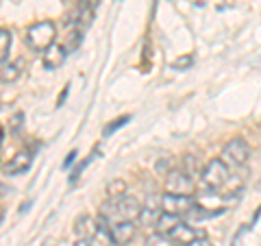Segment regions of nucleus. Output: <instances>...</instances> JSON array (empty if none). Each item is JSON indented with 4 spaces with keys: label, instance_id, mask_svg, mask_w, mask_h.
Segmentation results:
<instances>
[{
    "label": "nucleus",
    "instance_id": "1",
    "mask_svg": "<svg viewBox=\"0 0 261 246\" xmlns=\"http://www.w3.org/2000/svg\"><path fill=\"white\" fill-rule=\"evenodd\" d=\"M100 211H102L100 216L107 220V223H111V220L120 223V220H135L142 211V205L135 196L120 194V196H116V199H109L107 203H102Z\"/></svg>",
    "mask_w": 261,
    "mask_h": 246
},
{
    "label": "nucleus",
    "instance_id": "2",
    "mask_svg": "<svg viewBox=\"0 0 261 246\" xmlns=\"http://www.w3.org/2000/svg\"><path fill=\"white\" fill-rule=\"evenodd\" d=\"M55 37H57V27H55V22L44 20V22L31 24L29 31H27V37H24V42H27V46L31 48V51L44 53L48 46L55 44Z\"/></svg>",
    "mask_w": 261,
    "mask_h": 246
},
{
    "label": "nucleus",
    "instance_id": "3",
    "mask_svg": "<svg viewBox=\"0 0 261 246\" xmlns=\"http://www.w3.org/2000/svg\"><path fill=\"white\" fill-rule=\"evenodd\" d=\"M228 181V168L222 159H211L200 172V187L205 192H218Z\"/></svg>",
    "mask_w": 261,
    "mask_h": 246
},
{
    "label": "nucleus",
    "instance_id": "4",
    "mask_svg": "<svg viewBox=\"0 0 261 246\" xmlns=\"http://www.w3.org/2000/svg\"><path fill=\"white\" fill-rule=\"evenodd\" d=\"M250 157V146L244 137H233L231 142H226V146L222 149V159L226 163V168H240L248 161Z\"/></svg>",
    "mask_w": 261,
    "mask_h": 246
},
{
    "label": "nucleus",
    "instance_id": "5",
    "mask_svg": "<svg viewBox=\"0 0 261 246\" xmlns=\"http://www.w3.org/2000/svg\"><path fill=\"white\" fill-rule=\"evenodd\" d=\"M159 205H161V211L181 218V216H190L192 214L196 201L192 199L190 194H170V192H166L161 196Z\"/></svg>",
    "mask_w": 261,
    "mask_h": 246
},
{
    "label": "nucleus",
    "instance_id": "6",
    "mask_svg": "<svg viewBox=\"0 0 261 246\" xmlns=\"http://www.w3.org/2000/svg\"><path fill=\"white\" fill-rule=\"evenodd\" d=\"M194 190V177L190 170L174 168L166 175V192L170 194H190Z\"/></svg>",
    "mask_w": 261,
    "mask_h": 246
},
{
    "label": "nucleus",
    "instance_id": "7",
    "mask_svg": "<svg viewBox=\"0 0 261 246\" xmlns=\"http://www.w3.org/2000/svg\"><path fill=\"white\" fill-rule=\"evenodd\" d=\"M135 237V223L133 220H120L111 225V244L126 246Z\"/></svg>",
    "mask_w": 261,
    "mask_h": 246
},
{
    "label": "nucleus",
    "instance_id": "8",
    "mask_svg": "<svg viewBox=\"0 0 261 246\" xmlns=\"http://www.w3.org/2000/svg\"><path fill=\"white\" fill-rule=\"evenodd\" d=\"M44 68L46 70H57V68H61L63 61H65V46L61 44H53V46H48L46 51H44Z\"/></svg>",
    "mask_w": 261,
    "mask_h": 246
},
{
    "label": "nucleus",
    "instance_id": "9",
    "mask_svg": "<svg viewBox=\"0 0 261 246\" xmlns=\"http://www.w3.org/2000/svg\"><path fill=\"white\" fill-rule=\"evenodd\" d=\"M200 235H205V233H202V231L198 233L194 227L185 225V223H178V225L172 229V231H170L168 237H170L172 242H176V244H187V242H192L194 237H200Z\"/></svg>",
    "mask_w": 261,
    "mask_h": 246
},
{
    "label": "nucleus",
    "instance_id": "10",
    "mask_svg": "<svg viewBox=\"0 0 261 246\" xmlns=\"http://www.w3.org/2000/svg\"><path fill=\"white\" fill-rule=\"evenodd\" d=\"M31 166V155L27 151H20L13 155V159H9V163L5 166L7 175H20V172H27Z\"/></svg>",
    "mask_w": 261,
    "mask_h": 246
},
{
    "label": "nucleus",
    "instance_id": "11",
    "mask_svg": "<svg viewBox=\"0 0 261 246\" xmlns=\"http://www.w3.org/2000/svg\"><path fill=\"white\" fill-rule=\"evenodd\" d=\"M181 223V218L178 216H172V214H166V211H161L159 218H157V223H154V229H157V233L161 235H170V231Z\"/></svg>",
    "mask_w": 261,
    "mask_h": 246
},
{
    "label": "nucleus",
    "instance_id": "12",
    "mask_svg": "<svg viewBox=\"0 0 261 246\" xmlns=\"http://www.w3.org/2000/svg\"><path fill=\"white\" fill-rule=\"evenodd\" d=\"M74 231L79 237H92V233H96V220L92 216H81L74 225Z\"/></svg>",
    "mask_w": 261,
    "mask_h": 246
},
{
    "label": "nucleus",
    "instance_id": "13",
    "mask_svg": "<svg viewBox=\"0 0 261 246\" xmlns=\"http://www.w3.org/2000/svg\"><path fill=\"white\" fill-rule=\"evenodd\" d=\"M11 44H13V35H11V31H9V29H0V63L9 59Z\"/></svg>",
    "mask_w": 261,
    "mask_h": 246
},
{
    "label": "nucleus",
    "instance_id": "14",
    "mask_svg": "<svg viewBox=\"0 0 261 246\" xmlns=\"http://www.w3.org/2000/svg\"><path fill=\"white\" fill-rule=\"evenodd\" d=\"M92 18H94L92 9H83V7H79V11H76V31L81 33L83 29H87L89 24H92Z\"/></svg>",
    "mask_w": 261,
    "mask_h": 246
},
{
    "label": "nucleus",
    "instance_id": "15",
    "mask_svg": "<svg viewBox=\"0 0 261 246\" xmlns=\"http://www.w3.org/2000/svg\"><path fill=\"white\" fill-rule=\"evenodd\" d=\"M18 77H20V68L18 65H13V63L5 65L3 72H0V81H3V83H13Z\"/></svg>",
    "mask_w": 261,
    "mask_h": 246
},
{
    "label": "nucleus",
    "instance_id": "16",
    "mask_svg": "<svg viewBox=\"0 0 261 246\" xmlns=\"http://www.w3.org/2000/svg\"><path fill=\"white\" fill-rule=\"evenodd\" d=\"M146 246H174V242L170 240L168 235H161V233H154L146 240Z\"/></svg>",
    "mask_w": 261,
    "mask_h": 246
},
{
    "label": "nucleus",
    "instance_id": "17",
    "mask_svg": "<svg viewBox=\"0 0 261 246\" xmlns=\"http://www.w3.org/2000/svg\"><path fill=\"white\" fill-rule=\"evenodd\" d=\"M107 192H109V199H116V196L124 194V181H116V183H111Z\"/></svg>",
    "mask_w": 261,
    "mask_h": 246
},
{
    "label": "nucleus",
    "instance_id": "18",
    "mask_svg": "<svg viewBox=\"0 0 261 246\" xmlns=\"http://www.w3.org/2000/svg\"><path fill=\"white\" fill-rule=\"evenodd\" d=\"M22 122H24V113H15V116L11 118V131L13 133H20V129H22Z\"/></svg>",
    "mask_w": 261,
    "mask_h": 246
},
{
    "label": "nucleus",
    "instance_id": "19",
    "mask_svg": "<svg viewBox=\"0 0 261 246\" xmlns=\"http://www.w3.org/2000/svg\"><path fill=\"white\" fill-rule=\"evenodd\" d=\"M185 246H211V242L207 240V237H205V235H200V237H194V240H192V242H187Z\"/></svg>",
    "mask_w": 261,
    "mask_h": 246
},
{
    "label": "nucleus",
    "instance_id": "20",
    "mask_svg": "<svg viewBox=\"0 0 261 246\" xmlns=\"http://www.w3.org/2000/svg\"><path fill=\"white\" fill-rule=\"evenodd\" d=\"M98 3H100V0H79V7H83V9H92V11H96Z\"/></svg>",
    "mask_w": 261,
    "mask_h": 246
},
{
    "label": "nucleus",
    "instance_id": "21",
    "mask_svg": "<svg viewBox=\"0 0 261 246\" xmlns=\"http://www.w3.org/2000/svg\"><path fill=\"white\" fill-rule=\"evenodd\" d=\"M74 246H98V242L94 240V237H79Z\"/></svg>",
    "mask_w": 261,
    "mask_h": 246
},
{
    "label": "nucleus",
    "instance_id": "22",
    "mask_svg": "<svg viewBox=\"0 0 261 246\" xmlns=\"http://www.w3.org/2000/svg\"><path fill=\"white\" fill-rule=\"evenodd\" d=\"M72 159H74V153H70V155H68V159H65V163H63V166H65V168H68V166H70V163H72Z\"/></svg>",
    "mask_w": 261,
    "mask_h": 246
},
{
    "label": "nucleus",
    "instance_id": "23",
    "mask_svg": "<svg viewBox=\"0 0 261 246\" xmlns=\"http://www.w3.org/2000/svg\"><path fill=\"white\" fill-rule=\"evenodd\" d=\"M0 144H3V127H0Z\"/></svg>",
    "mask_w": 261,
    "mask_h": 246
},
{
    "label": "nucleus",
    "instance_id": "24",
    "mask_svg": "<svg viewBox=\"0 0 261 246\" xmlns=\"http://www.w3.org/2000/svg\"><path fill=\"white\" fill-rule=\"evenodd\" d=\"M0 220H3V209H0Z\"/></svg>",
    "mask_w": 261,
    "mask_h": 246
}]
</instances>
